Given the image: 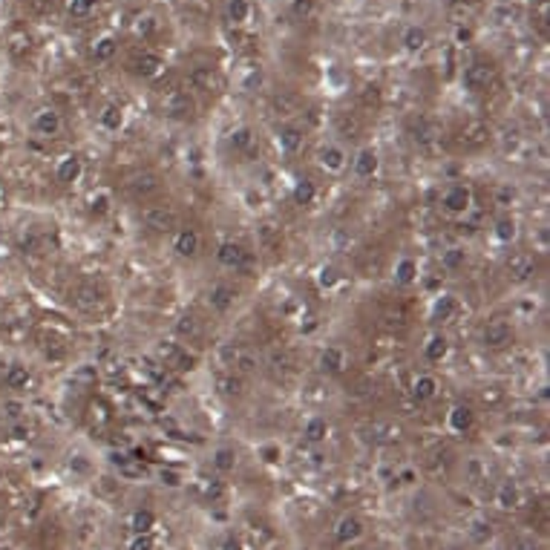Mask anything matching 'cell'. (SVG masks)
I'll return each mask as SVG.
<instances>
[{
    "instance_id": "836d02e7",
    "label": "cell",
    "mask_w": 550,
    "mask_h": 550,
    "mask_svg": "<svg viewBox=\"0 0 550 550\" xmlns=\"http://www.w3.org/2000/svg\"><path fill=\"white\" fill-rule=\"evenodd\" d=\"M130 527H133V533L139 536V533H150L153 527H156V513L153 510H136L133 513V519H130Z\"/></svg>"
},
{
    "instance_id": "1f68e13d",
    "label": "cell",
    "mask_w": 550,
    "mask_h": 550,
    "mask_svg": "<svg viewBox=\"0 0 550 550\" xmlns=\"http://www.w3.org/2000/svg\"><path fill=\"white\" fill-rule=\"evenodd\" d=\"M455 311H458V300L452 297V294H444V297H438L435 306H432V317L435 320H452Z\"/></svg>"
},
{
    "instance_id": "8d00e7d4",
    "label": "cell",
    "mask_w": 550,
    "mask_h": 550,
    "mask_svg": "<svg viewBox=\"0 0 550 550\" xmlns=\"http://www.w3.org/2000/svg\"><path fill=\"white\" fill-rule=\"evenodd\" d=\"M113 55H115V40H113L110 35L98 38L96 44H93V58H96V61H110Z\"/></svg>"
},
{
    "instance_id": "9c48e42d",
    "label": "cell",
    "mask_w": 550,
    "mask_h": 550,
    "mask_svg": "<svg viewBox=\"0 0 550 550\" xmlns=\"http://www.w3.org/2000/svg\"><path fill=\"white\" fill-rule=\"evenodd\" d=\"M32 127H35V133H38V136H47V139H52V136H58V133H61L64 121H61V113H58V110H52V107H44V110H38V113H35V118H32Z\"/></svg>"
},
{
    "instance_id": "bcb514c9",
    "label": "cell",
    "mask_w": 550,
    "mask_h": 550,
    "mask_svg": "<svg viewBox=\"0 0 550 550\" xmlns=\"http://www.w3.org/2000/svg\"><path fill=\"white\" fill-rule=\"evenodd\" d=\"M219 550H245V544H242V539H236V536H228L225 542H222V547Z\"/></svg>"
},
{
    "instance_id": "f35d334b",
    "label": "cell",
    "mask_w": 550,
    "mask_h": 550,
    "mask_svg": "<svg viewBox=\"0 0 550 550\" xmlns=\"http://www.w3.org/2000/svg\"><path fill=\"white\" fill-rule=\"evenodd\" d=\"M234 464H236V455H234V449L222 447V449H217V452H214V467H217L219 473H228V470H234Z\"/></svg>"
},
{
    "instance_id": "60d3db41",
    "label": "cell",
    "mask_w": 550,
    "mask_h": 550,
    "mask_svg": "<svg viewBox=\"0 0 550 550\" xmlns=\"http://www.w3.org/2000/svg\"><path fill=\"white\" fill-rule=\"evenodd\" d=\"M516 236V222L513 219H498L495 222V239L498 242H510Z\"/></svg>"
},
{
    "instance_id": "5bb4252c",
    "label": "cell",
    "mask_w": 550,
    "mask_h": 550,
    "mask_svg": "<svg viewBox=\"0 0 550 550\" xmlns=\"http://www.w3.org/2000/svg\"><path fill=\"white\" fill-rule=\"evenodd\" d=\"M176 334L182 337V340L193 343V340H199V337L205 334V323H202L196 314H182V317L176 320Z\"/></svg>"
},
{
    "instance_id": "603a6c76",
    "label": "cell",
    "mask_w": 550,
    "mask_h": 550,
    "mask_svg": "<svg viewBox=\"0 0 550 550\" xmlns=\"http://www.w3.org/2000/svg\"><path fill=\"white\" fill-rule=\"evenodd\" d=\"M228 144H231L236 153H248L253 144H257V136H253L251 127H236V130L231 133V139H228Z\"/></svg>"
},
{
    "instance_id": "8fae6325",
    "label": "cell",
    "mask_w": 550,
    "mask_h": 550,
    "mask_svg": "<svg viewBox=\"0 0 550 550\" xmlns=\"http://www.w3.org/2000/svg\"><path fill=\"white\" fill-rule=\"evenodd\" d=\"M72 303L81 309V311H96V309H101V303H104V297H101V291L96 288V285H78L75 291H72Z\"/></svg>"
},
{
    "instance_id": "484cf974",
    "label": "cell",
    "mask_w": 550,
    "mask_h": 550,
    "mask_svg": "<svg viewBox=\"0 0 550 550\" xmlns=\"http://www.w3.org/2000/svg\"><path fill=\"white\" fill-rule=\"evenodd\" d=\"M130 190H133V196H136V199H147L150 193H156V190H159V179H156L153 173L136 176V179L130 182Z\"/></svg>"
},
{
    "instance_id": "ab89813d",
    "label": "cell",
    "mask_w": 550,
    "mask_h": 550,
    "mask_svg": "<svg viewBox=\"0 0 550 550\" xmlns=\"http://www.w3.org/2000/svg\"><path fill=\"white\" fill-rule=\"evenodd\" d=\"M248 15H251V4H248V0H231V4H228V18L234 23L248 21Z\"/></svg>"
},
{
    "instance_id": "d6986e66",
    "label": "cell",
    "mask_w": 550,
    "mask_h": 550,
    "mask_svg": "<svg viewBox=\"0 0 550 550\" xmlns=\"http://www.w3.org/2000/svg\"><path fill=\"white\" fill-rule=\"evenodd\" d=\"M81 173H84V164H81V159H78V156H67V159H61V161H58V171H55L58 182H64V185L78 182V179H81Z\"/></svg>"
},
{
    "instance_id": "ffe728a7",
    "label": "cell",
    "mask_w": 550,
    "mask_h": 550,
    "mask_svg": "<svg viewBox=\"0 0 550 550\" xmlns=\"http://www.w3.org/2000/svg\"><path fill=\"white\" fill-rule=\"evenodd\" d=\"M320 366H323L326 372H331V374L343 372V369H346V352H343L340 346H326L323 355H320Z\"/></svg>"
},
{
    "instance_id": "f6af8a7d",
    "label": "cell",
    "mask_w": 550,
    "mask_h": 550,
    "mask_svg": "<svg viewBox=\"0 0 550 550\" xmlns=\"http://www.w3.org/2000/svg\"><path fill=\"white\" fill-rule=\"evenodd\" d=\"M161 481H164L167 487H179V484H182V476H179L176 470H161Z\"/></svg>"
},
{
    "instance_id": "7402d4cb",
    "label": "cell",
    "mask_w": 550,
    "mask_h": 550,
    "mask_svg": "<svg viewBox=\"0 0 550 550\" xmlns=\"http://www.w3.org/2000/svg\"><path fill=\"white\" fill-rule=\"evenodd\" d=\"M277 144H280V150L285 156H294L303 147V133L297 130V127H285V130L280 133V139H277Z\"/></svg>"
},
{
    "instance_id": "e575fe53",
    "label": "cell",
    "mask_w": 550,
    "mask_h": 550,
    "mask_svg": "<svg viewBox=\"0 0 550 550\" xmlns=\"http://www.w3.org/2000/svg\"><path fill=\"white\" fill-rule=\"evenodd\" d=\"M101 127L104 130H110V133H115L118 127L124 124V113H121V107H115V104H110V107H104V113H101Z\"/></svg>"
},
{
    "instance_id": "f907efd6",
    "label": "cell",
    "mask_w": 550,
    "mask_h": 550,
    "mask_svg": "<svg viewBox=\"0 0 550 550\" xmlns=\"http://www.w3.org/2000/svg\"><path fill=\"white\" fill-rule=\"evenodd\" d=\"M107 210V196H98V205L93 202V214H104Z\"/></svg>"
},
{
    "instance_id": "c3c4849f",
    "label": "cell",
    "mask_w": 550,
    "mask_h": 550,
    "mask_svg": "<svg viewBox=\"0 0 550 550\" xmlns=\"http://www.w3.org/2000/svg\"><path fill=\"white\" fill-rule=\"evenodd\" d=\"M263 458H265L268 464H274V461H280V449H277V447H263Z\"/></svg>"
},
{
    "instance_id": "44dd1931",
    "label": "cell",
    "mask_w": 550,
    "mask_h": 550,
    "mask_svg": "<svg viewBox=\"0 0 550 550\" xmlns=\"http://www.w3.org/2000/svg\"><path fill=\"white\" fill-rule=\"evenodd\" d=\"M217 389H219V395H225V398H239V395L245 392V384H242L239 374L222 372V374H217Z\"/></svg>"
},
{
    "instance_id": "2e32d148",
    "label": "cell",
    "mask_w": 550,
    "mask_h": 550,
    "mask_svg": "<svg viewBox=\"0 0 550 550\" xmlns=\"http://www.w3.org/2000/svg\"><path fill=\"white\" fill-rule=\"evenodd\" d=\"M435 392H438V380H435L432 374H418V377L412 380V398H415L418 403L432 401Z\"/></svg>"
},
{
    "instance_id": "8992f818",
    "label": "cell",
    "mask_w": 550,
    "mask_h": 550,
    "mask_svg": "<svg viewBox=\"0 0 550 550\" xmlns=\"http://www.w3.org/2000/svg\"><path fill=\"white\" fill-rule=\"evenodd\" d=\"M461 81H464V87H467L470 93H481V90H487L493 84V67L484 64V61H473L470 67H464Z\"/></svg>"
},
{
    "instance_id": "74e56055",
    "label": "cell",
    "mask_w": 550,
    "mask_h": 550,
    "mask_svg": "<svg viewBox=\"0 0 550 550\" xmlns=\"http://www.w3.org/2000/svg\"><path fill=\"white\" fill-rule=\"evenodd\" d=\"M268 366H271L274 372L291 369V366H294V357L288 355V349H271V352H268Z\"/></svg>"
},
{
    "instance_id": "9a60e30c",
    "label": "cell",
    "mask_w": 550,
    "mask_h": 550,
    "mask_svg": "<svg viewBox=\"0 0 550 550\" xmlns=\"http://www.w3.org/2000/svg\"><path fill=\"white\" fill-rule=\"evenodd\" d=\"M377 167H380L377 153H374L372 147H363V150L357 153V159H355V173H357L360 179H372V176L377 173Z\"/></svg>"
},
{
    "instance_id": "7bdbcfd3",
    "label": "cell",
    "mask_w": 550,
    "mask_h": 550,
    "mask_svg": "<svg viewBox=\"0 0 550 550\" xmlns=\"http://www.w3.org/2000/svg\"><path fill=\"white\" fill-rule=\"evenodd\" d=\"M130 550H156V539H153V533H139V536L130 542Z\"/></svg>"
},
{
    "instance_id": "277c9868",
    "label": "cell",
    "mask_w": 550,
    "mask_h": 550,
    "mask_svg": "<svg viewBox=\"0 0 550 550\" xmlns=\"http://www.w3.org/2000/svg\"><path fill=\"white\" fill-rule=\"evenodd\" d=\"M441 205H444L447 214L461 217V214H467L470 205H473V190L467 185H449L441 196Z\"/></svg>"
},
{
    "instance_id": "5b68a950",
    "label": "cell",
    "mask_w": 550,
    "mask_h": 550,
    "mask_svg": "<svg viewBox=\"0 0 550 550\" xmlns=\"http://www.w3.org/2000/svg\"><path fill=\"white\" fill-rule=\"evenodd\" d=\"M510 340H513V328H510V323L501 320V317H493V320L481 328V343H484L487 349H504Z\"/></svg>"
},
{
    "instance_id": "f1b7e54d",
    "label": "cell",
    "mask_w": 550,
    "mask_h": 550,
    "mask_svg": "<svg viewBox=\"0 0 550 550\" xmlns=\"http://www.w3.org/2000/svg\"><path fill=\"white\" fill-rule=\"evenodd\" d=\"M495 504L501 507V510H513V507H519V487L513 481H507L498 487V495H495Z\"/></svg>"
},
{
    "instance_id": "ee69618b",
    "label": "cell",
    "mask_w": 550,
    "mask_h": 550,
    "mask_svg": "<svg viewBox=\"0 0 550 550\" xmlns=\"http://www.w3.org/2000/svg\"><path fill=\"white\" fill-rule=\"evenodd\" d=\"M317 280H320V285H323V288H331L337 280H340V274H337V268H334V265H323Z\"/></svg>"
},
{
    "instance_id": "ac0fdd59",
    "label": "cell",
    "mask_w": 550,
    "mask_h": 550,
    "mask_svg": "<svg viewBox=\"0 0 550 550\" xmlns=\"http://www.w3.org/2000/svg\"><path fill=\"white\" fill-rule=\"evenodd\" d=\"M473 420H476V412L467 403H458V406L449 409V427H452V432H467L473 427Z\"/></svg>"
},
{
    "instance_id": "52a82bcc",
    "label": "cell",
    "mask_w": 550,
    "mask_h": 550,
    "mask_svg": "<svg viewBox=\"0 0 550 550\" xmlns=\"http://www.w3.org/2000/svg\"><path fill=\"white\" fill-rule=\"evenodd\" d=\"M217 260H219V265L222 268H228V271H242L245 265H248V251L239 245V242H222L219 245V251H217Z\"/></svg>"
},
{
    "instance_id": "7dc6e473",
    "label": "cell",
    "mask_w": 550,
    "mask_h": 550,
    "mask_svg": "<svg viewBox=\"0 0 550 550\" xmlns=\"http://www.w3.org/2000/svg\"><path fill=\"white\" fill-rule=\"evenodd\" d=\"M311 0H297V4H294V15H309L311 12Z\"/></svg>"
},
{
    "instance_id": "d4e9b609",
    "label": "cell",
    "mask_w": 550,
    "mask_h": 550,
    "mask_svg": "<svg viewBox=\"0 0 550 550\" xmlns=\"http://www.w3.org/2000/svg\"><path fill=\"white\" fill-rule=\"evenodd\" d=\"M464 263H467V251H464V248H447V251L441 253V268L449 271V274L461 271Z\"/></svg>"
},
{
    "instance_id": "83f0119b",
    "label": "cell",
    "mask_w": 550,
    "mask_h": 550,
    "mask_svg": "<svg viewBox=\"0 0 550 550\" xmlns=\"http://www.w3.org/2000/svg\"><path fill=\"white\" fill-rule=\"evenodd\" d=\"M326 432H328V424H326V418H309L306 420V427H303V435L309 444H320L326 441Z\"/></svg>"
},
{
    "instance_id": "4fadbf2b",
    "label": "cell",
    "mask_w": 550,
    "mask_h": 550,
    "mask_svg": "<svg viewBox=\"0 0 550 550\" xmlns=\"http://www.w3.org/2000/svg\"><path fill=\"white\" fill-rule=\"evenodd\" d=\"M4 384H6V389H12V392H23V389L32 384V372H29L23 363H9L6 372H4Z\"/></svg>"
},
{
    "instance_id": "d6a6232c",
    "label": "cell",
    "mask_w": 550,
    "mask_h": 550,
    "mask_svg": "<svg viewBox=\"0 0 550 550\" xmlns=\"http://www.w3.org/2000/svg\"><path fill=\"white\" fill-rule=\"evenodd\" d=\"M314 199H317V185L311 179H300L294 185V202L297 205H314Z\"/></svg>"
},
{
    "instance_id": "e0dca14e",
    "label": "cell",
    "mask_w": 550,
    "mask_h": 550,
    "mask_svg": "<svg viewBox=\"0 0 550 550\" xmlns=\"http://www.w3.org/2000/svg\"><path fill=\"white\" fill-rule=\"evenodd\" d=\"M320 167H326L328 173H340L343 167H346V153L337 147V144H328V147H323L320 150Z\"/></svg>"
},
{
    "instance_id": "816d5d0a",
    "label": "cell",
    "mask_w": 550,
    "mask_h": 550,
    "mask_svg": "<svg viewBox=\"0 0 550 550\" xmlns=\"http://www.w3.org/2000/svg\"><path fill=\"white\" fill-rule=\"evenodd\" d=\"M72 467H75V470H81V473H84V470H87V467H90V464H87V461H72Z\"/></svg>"
},
{
    "instance_id": "681fc988",
    "label": "cell",
    "mask_w": 550,
    "mask_h": 550,
    "mask_svg": "<svg viewBox=\"0 0 550 550\" xmlns=\"http://www.w3.org/2000/svg\"><path fill=\"white\" fill-rule=\"evenodd\" d=\"M513 550H539V544H536L533 539H519V542L513 544Z\"/></svg>"
},
{
    "instance_id": "f546056e",
    "label": "cell",
    "mask_w": 550,
    "mask_h": 550,
    "mask_svg": "<svg viewBox=\"0 0 550 550\" xmlns=\"http://www.w3.org/2000/svg\"><path fill=\"white\" fill-rule=\"evenodd\" d=\"M164 107H167V113H171V115H190L193 113V101L185 96V93H173L171 98H167L164 101Z\"/></svg>"
},
{
    "instance_id": "7c38bea8",
    "label": "cell",
    "mask_w": 550,
    "mask_h": 550,
    "mask_svg": "<svg viewBox=\"0 0 550 550\" xmlns=\"http://www.w3.org/2000/svg\"><path fill=\"white\" fill-rule=\"evenodd\" d=\"M199 248H202V239H199V234L193 231V228H182V231H176V239H173V251L179 253V257H196L199 253Z\"/></svg>"
},
{
    "instance_id": "cb8c5ba5",
    "label": "cell",
    "mask_w": 550,
    "mask_h": 550,
    "mask_svg": "<svg viewBox=\"0 0 550 550\" xmlns=\"http://www.w3.org/2000/svg\"><path fill=\"white\" fill-rule=\"evenodd\" d=\"M447 352H449V343H447V337H444V334L430 337V343L424 346V357H427L430 363H441V360L447 357Z\"/></svg>"
},
{
    "instance_id": "d590c367",
    "label": "cell",
    "mask_w": 550,
    "mask_h": 550,
    "mask_svg": "<svg viewBox=\"0 0 550 550\" xmlns=\"http://www.w3.org/2000/svg\"><path fill=\"white\" fill-rule=\"evenodd\" d=\"M424 44H427V32L420 29V26H409V29L403 32V47H406L409 52L424 50Z\"/></svg>"
},
{
    "instance_id": "4dcf8cb0",
    "label": "cell",
    "mask_w": 550,
    "mask_h": 550,
    "mask_svg": "<svg viewBox=\"0 0 550 550\" xmlns=\"http://www.w3.org/2000/svg\"><path fill=\"white\" fill-rule=\"evenodd\" d=\"M161 58L156 55V52H144L139 61H136V72L139 75H144V78H153V75H159L161 72Z\"/></svg>"
},
{
    "instance_id": "30bf717a",
    "label": "cell",
    "mask_w": 550,
    "mask_h": 550,
    "mask_svg": "<svg viewBox=\"0 0 550 550\" xmlns=\"http://www.w3.org/2000/svg\"><path fill=\"white\" fill-rule=\"evenodd\" d=\"M363 530H366L363 522L355 513H346V516L337 519V525H334V539L340 544H352V542H357L363 536Z\"/></svg>"
},
{
    "instance_id": "6da1fadb",
    "label": "cell",
    "mask_w": 550,
    "mask_h": 550,
    "mask_svg": "<svg viewBox=\"0 0 550 550\" xmlns=\"http://www.w3.org/2000/svg\"><path fill=\"white\" fill-rule=\"evenodd\" d=\"M142 222L153 234H171V231L179 228V214L171 205H147L142 210Z\"/></svg>"
},
{
    "instance_id": "3957f363",
    "label": "cell",
    "mask_w": 550,
    "mask_h": 550,
    "mask_svg": "<svg viewBox=\"0 0 550 550\" xmlns=\"http://www.w3.org/2000/svg\"><path fill=\"white\" fill-rule=\"evenodd\" d=\"M536 274V257L530 251H516L507 257V277L513 282H530Z\"/></svg>"
},
{
    "instance_id": "b9f144b4",
    "label": "cell",
    "mask_w": 550,
    "mask_h": 550,
    "mask_svg": "<svg viewBox=\"0 0 550 550\" xmlns=\"http://www.w3.org/2000/svg\"><path fill=\"white\" fill-rule=\"evenodd\" d=\"M96 9V0H69V15L72 18H87Z\"/></svg>"
},
{
    "instance_id": "ba28073f",
    "label": "cell",
    "mask_w": 550,
    "mask_h": 550,
    "mask_svg": "<svg viewBox=\"0 0 550 550\" xmlns=\"http://www.w3.org/2000/svg\"><path fill=\"white\" fill-rule=\"evenodd\" d=\"M234 303H236V291L228 282H217V285L207 288V306H210V311L225 314V311L234 309Z\"/></svg>"
},
{
    "instance_id": "7a4b0ae2",
    "label": "cell",
    "mask_w": 550,
    "mask_h": 550,
    "mask_svg": "<svg viewBox=\"0 0 550 550\" xmlns=\"http://www.w3.org/2000/svg\"><path fill=\"white\" fill-rule=\"evenodd\" d=\"M219 357L225 366H231L234 372L239 374H251V372H257V355H253L251 349L239 346V343H225L219 349Z\"/></svg>"
},
{
    "instance_id": "4316f807",
    "label": "cell",
    "mask_w": 550,
    "mask_h": 550,
    "mask_svg": "<svg viewBox=\"0 0 550 550\" xmlns=\"http://www.w3.org/2000/svg\"><path fill=\"white\" fill-rule=\"evenodd\" d=\"M415 280H418V263H415L412 257L398 260V265H395V282H401V285H412Z\"/></svg>"
}]
</instances>
